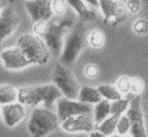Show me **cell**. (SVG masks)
I'll list each match as a JSON object with an SVG mask.
<instances>
[{"mask_svg":"<svg viewBox=\"0 0 148 137\" xmlns=\"http://www.w3.org/2000/svg\"><path fill=\"white\" fill-rule=\"evenodd\" d=\"M72 25L73 21L71 19L41 21L34 24L33 32L45 41L50 52H52L54 55H60L64 44L65 33Z\"/></svg>","mask_w":148,"mask_h":137,"instance_id":"1","label":"cell"},{"mask_svg":"<svg viewBox=\"0 0 148 137\" xmlns=\"http://www.w3.org/2000/svg\"><path fill=\"white\" fill-rule=\"evenodd\" d=\"M61 97V91L55 84L51 83L18 88L17 101L28 106H37L39 103H43L45 108L51 109L54 102Z\"/></svg>","mask_w":148,"mask_h":137,"instance_id":"2","label":"cell"},{"mask_svg":"<svg viewBox=\"0 0 148 137\" xmlns=\"http://www.w3.org/2000/svg\"><path fill=\"white\" fill-rule=\"evenodd\" d=\"M87 43V34L83 21L74 24L71 32L64 40L63 48L60 54V63L65 66H71L77 60Z\"/></svg>","mask_w":148,"mask_h":137,"instance_id":"3","label":"cell"},{"mask_svg":"<svg viewBox=\"0 0 148 137\" xmlns=\"http://www.w3.org/2000/svg\"><path fill=\"white\" fill-rule=\"evenodd\" d=\"M24 52L31 64L45 65L50 59V50L45 41L36 34H23L17 40V45Z\"/></svg>","mask_w":148,"mask_h":137,"instance_id":"4","label":"cell"},{"mask_svg":"<svg viewBox=\"0 0 148 137\" xmlns=\"http://www.w3.org/2000/svg\"><path fill=\"white\" fill-rule=\"evenodd\" d=\"M59 118L51 109L37 107L33 109L28 121V131L33 137H44L59 127Z\"/></svg>","mask_w":148,"mask_h":137,"instance_id":"5","label":"cell"},{"mask_svg":"<svg viewBox=\"0 0 148 137\" xmlns=\"http://www.w3.org/2000/svg\"><path fill=\"white\" fill-rule=\"evenodd\" d=\"M53 83L61 91L62 95H64L68 99L78 98V94L80 91V85L73 73L67 68V66L62 63H57L54 67L53 72Z\"/></svg>","mask_w":148,"mask_h":137,"instance_id":"6","label":"cell"},{"mask_svg":"<svg viewBox=\"0 0 148 137\" xmlns=\"http://www.w3.org/2000/svg\"><path fill=\"white\" fill-rule=\"evenodd\" d=\"M99 7L103 14V22L119 25L128 17L125 2L123 0H98Z\"/></svg>","mask_w":148,"mask_h":137,"instance_id":"7","label":"cell"},{"mask_svg":"<svg viewBox=\"0 0 148 137\" xmlns=\"http://www.w3.org/2000/svg\"><path fill=\"white\" fill-rule=\"evenodd\" d=\"M130 121V131L132 137H147L144 125V116L141 108V97L139 94L132 97L126 112Z\"/></svg>","mask_w":148,"mask_h":137,"instance_id":"8","label":"cell"},{"mask_svg":"<svg viewBox=\"0 0 148 137\" xmlns=\"http://www.w3.org/2000/svg\"><path fill=\"white\" fill-rule=\"evenodd\" d=\"M89 112H91V106L88 103L75 101L66 97H61L57 101V116L62 122L72 116L89 114Z\"/></svg>","mask_w":148,"mask_h":137,"instance_id":"9","label":"cell"},{"mask_svg":"<svg viewBox=\"0 0 148 137\" xmlns=\"http://www.w3.org/2000/svg\"><path fill=\"white\" fill-rule=\"evenodd\" d=\"M0 59L3 66L9 70H19L31 65L30 60L18 46L2 50L0 52Z\"/></svg>","mask_w":148,"mask_h":137,"instance_id":"10","label":"cell"},{"mask_svg":"<svg viewBox=\"0 0 148 137\" xmlns=\"http://www.w3.org/2000/svg\"><path fill=\"white\" fill-rule=\"evenodd\" d=\"M21 19L12 6L3 7L0 13V44L18 28Z\"/></svg>","mask_w":148,"mask_h":137,"instance_id":"11","label":"cell"},{"mask_svg":"<svg viewBox=\"0 0 148 137\" xmlns=\"http://www.w3.org/2000/svg\"><path fill=\"white\" fill-rule=\"evenodd\" d=\"M51 3L52 0H26L25 8L34 23L49 21L53 16Z\"/></svg>","mask_w":148,"mask_h":137,"instance_id":"12","label":"cell"},{"mask_svg":"<svg viewBox=\"0 0 148 137\" xmlns=\"http://www.w3.org/2000/svg\"><path fill=\"white\" fill-rule=\"evenodd\" d=\"M62 128L66 132H91L94 130V121L88 114L72 116L62 122Z\"/></svg>","mask_w":148,"mask_h":137,"instance_id":"13","label":"cell"},{"mask_svg":"<svg viewBox=\"0 0 148 137\" xmlns=\"http://www.w3.org/2000/svg\"><path fill=\"white\" fill-rule=\"evenodd\" d=\"M2 117L4 123L9 127L15 126L25 117L26 109L25 106L20 102L16 101L6 105H2Z\"/></svg>","mask_w":148,"mask_h":137,"instance_id":"14","label":"cell"},{"mask_svg":"<svg viewBox=\"0 0 148 137\" xmlns=\"http://www.w3.org/2000/svg\"><path fill=\"white\" fill-rule=\"evenodd\" d=\"M68 5H70L71 7L74 9V11L78 14L80 20L85 22V21H91L93 19L96 18L97 13L95 11V9L90 8L83 0H67Z\"/></svg>","mask_w":148,"mask_h":137,"instance_id":"15","label":"cell"},{"mask_svg":"<svg viewBox=\"0 0 148 137\" xmlns=\"http://www.w3.org/2000/svg\"><path fill=\"white\" fill-rule=\"evenodd\" d=\"M102 100V96L97 90V88H93L90 86H82L80 88L78 94V101L88 104H96Z\"/></svg>","mask_w":148,"mask_h":137,"instance_id":"16","label":"cell"},{"mask_svg":"<svg viewBox=\"0 0 148 137\" xmlns=\"http://www.w3.org/2000/svg\"><path fill=\"white\" fill-rule=\"evenodd\" d=\"M17 99H18V89L10 84L0 86V104L1 105L16 102Z\"/></svg>","mask_w":148,"mask_h":137,"instance_id":"17","label":"cell"},{"mask_svg":"<svg viewBox=\"0 0 148 137\" xmlns=\"http://www.w3.org/2000/svg\"><path fill=\"white\" fill-rule=\"evenodd\" d=\"M110 102L107 99H102L98 103H96V106L94 108V122L96 124H100L103 122L110 113Z\"/></svg>","mask_w":148,"mask_h":137,"instance_id":"18","label":"cell"},{"mask_svg":"<svg viewBox=\"0 0 148 137\" xmlns=\"http://www.w3.org/2000/svg\"><path fill=\"white\" fill-rule=\"evenodd\" d=\"M122 114H112L111 116L107 117L103 122H101L98 126V131L102 132L106 136L113 135L114 131L116 130V126L118 123V120Z\"/></svg>","mask_w":148,"mask_h":137,"instance_id":"19","label":"cell"},{"mask_svg":"<svg viewBox=\"0 0 148 137\" xmlns=\"http://www.w3.org/2000/svg\"><path fill=\"white\" fill-rule=\"evenodd\" d=\"M87 42L93 48H101L105 43V35L100 29H93L87 34Z\"/></svg>","mask_w":148,"mask_h":137,"instance_id":"20","label":"cell"},{"mask_svg":"<svg viewBox=\"0 0 148 137\" xmlns=\"http://www.w3.org/2000/svg\"><path fill=\"white\" fill-rule=\"evenodd\" d=\"M97 90L99 91V93L101 94L102 97H104L107 100H118L122 98V95L121 92L118 90L116 87L112 85H107V84H103V85L98 86Z\"/></svg>","mask_w":148,"mask_h":137,"instance_id":"21","label":"cell"},{"mask_svg":"<svg viewBox=\"0 0 148 137\" xmlns=\"http://www.w3.org/2000/svg\"><path fill=\"white\" fill-rule=\"evenodd\" d=\"M130 101L128 99H118L114 100L110 104V113L111 114H122L124 111H127L129 107Z\"/></svg>","mask_w":148,"mask_h":137,"instance_id":"22","label":"cell"},{"mask_svg":"<svg viewBox=\"0 0 148 137\" xmlns=\"http://www.w3.org/2000/svg\"><path fill=\"white\" fill-rule=\"evenodd\" d=\"M132 29L136 34L139 35H144L148 33V20L144 18H139L137 19L135 22L133 23Z\"/></svg>","mask_w":148,"mask_h":137,"instance_id":"23","label":"cell"},{"mask_svg":"<svg viewBox=\"0 0 148 137\" xmlns=\"http://www.w3.org/2000/svg\"><path fill=\"white\" fill-rule=\"evenodd\" d=\"M67 0H52L51 3V7H52V11L53 14L55 15H63L66 11L67 8Z\"/></svg>","mask_w":148,"mask_h":137,"instance_id":"24","label":"cell"},{"mask_svg":"<svg viewBox=\"0 0 148 137\" xmlns=\"http://www.w3.org/2000/svg\"><path fill=\"white\" fill-rule=\"evenodd\" d=\"M116 129L118 131V133L120 135H125L128 131L130 130V121L128 119L127 115H121L120 118L118 120V123H117Z\"/></svg>","mask_w":148,"mask_h":137,"instance_id":"25","label":"cell"},{"mask_svg":"<svg viewBox=\"0 0 148 137\" xmlns=\"http://www.w3.org/2000/svg\"><path fill=\"white\" fill-rule=\"evenodd\" d=\"M130 88H131V79L130 78L126 77V76L119 78L118 82H117V89L120 92L128 93L130 91Z\"/></svg>","mask_w":148,"mask_h":137,"instance_id":"26","label":"cell"},{"mask_svg":"<svg viewBox=\"0 0 148 137\" xmlns=\"http://www.w3.org/2000/svg\"><path fill=\"white\" fill-rule=\"evenodd\" d=\"M126 9L128 12L132 13V14H135L138 13L141 9V1L140 0H127L125 2Z\"/></svg>","mask_w":148,"mask_h":137,"instance_id":"27","label":"cell"},{"mask_svg":"<svg viewBox=\"0 0 148 137\" xmlns=\"http://www.w3.org/2000/svg\"><path fill=\"white\" fill-rule=\"evenodd\" d=\"M98 67L94 64H88L86 65L85 69H84V74L89 79H93L98 75Z\"/></svg>","mask_w":148,"mask_h":137,"instance_id":"28","label":"cell"},{"mask_svg":"<svg viewBox=\"0 0 148 137\" xmlns=\"http://www.w3.org/2000/svg\"><path fill=\"white\" fill-rule=\"evenodd\" d=\"M143 90V82L141 79H138V78H132L131 79V88H130V91L134 94H138L141 91Z\"/></svg>","mask_w":148,"mask_h":137,"instance_id":"29","label":"cell"},{"mask_svg":"<svg viewBox=\"0 0 148 137\" xmlns=\"http://www.w3.org/2000/svg\"><path fill=\"white\" fill-rule=\"evenodd\" d=\"M90 137H107L105 134H103L100 131H91L90 132Z\"/></svg>","mask_w":148,"mask_h":137,"instance_id":"30","label":"cell"},{"mask_svg":"<svg viewBox=\"0 0 148 137\" xmlns=\"http://www.w3.org/2000/svg\"><path fill=\"white\" fill-rule=\"evenodd\" d=\"M86 3H88L89 5L93 6V7H99V2L98 0H83Z\"/></svg>","mask_w":148,"mask_h":137,"instance_id":"31","label":"cell"},{"mask_svg":"<svg viewBox=\"0 0 148 137\" xmlns=\"http://www.w3.org/2000/svg\"><path fill=\"white\" fill-rule=\"evenodd\" d=\"M2 9H3V8H2V5H1V4H0V13H1Z\"/></svg>","mask_w":148,"mask_h":137,"instance_id":"32","label":"cell"},{"mask_svg":"<svg viewBox=\"0 0 148 137\" xmlns=\"http://www.w3.org/2000/svg\"><path fill=\"white\" fill-rule=\"evenodd\" d=\"M110 137H119V136H116V135H112V136H110Z\"/></svg>","mask_w":148,"mask_h":137,"instance_id":"33","label":"cell"},{"mask_svg":"<svg viewBox=\"0 0 148 137\" xmlns=\"http://www.w3.org/2000/svg\"><path fill=\"white\" fill-rule=\"evenodd\" d=\"M121 137H130V136H121Z\"/></svg>","mask_w":148,"mask_h":137,"instance_id":"34","label":"cell"}]
</instances>
